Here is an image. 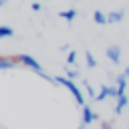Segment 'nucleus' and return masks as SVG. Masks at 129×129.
Instances as JSON below:
<instances>
[{
	"label": "nucleus",
	"mask_w": 129,
	"mask_h": 129,
	"mask_svg": "<svg viewBox=\"0 0 129 129\" xmlns=\"http://www.w3.org/2000/svg\"><path fill=\"white\" fill-rule=\"evenodd\" d=\"M54 81H56V85L64 87V89L75 97V103H77L79 107H85V105H87V103H85V95H83V91L79 89V85H77L75 81H71V79H67V77H54Z\"/></svg>",
	"instance_id": "1"
},
{
	"label": "nucleus",
	"mask_w": 129,
	"mask_h": 129,
	"mask_svg": "<svg viewBox=\"0 0 129 129\" xmlns=\"http://www.w3.org/2000/svg\"><path fill=\"white\" fill-rule=\"evenodd\" d=\"M16 56V62L18 64H24V67H28V69H32L36 75H40V73H44L42 71V64L34 58V56H30V54H14Z\"/></svg>",
	"instance_id": "2"
},
{
	"label": "nucleus",
	"mask_w": 129,
	"mask_h": 129,
	"mask_svg": "<svg viewBox=\"0 0 129 129\" xmlns=\"http://www.w3.org/2000/svg\"><path fill=\"white\" fill-rule=\"evenodd\" d=\"M95 121H99V115H97L89 105L81 107V123H85V125L89 127V125H91V123H95Z\"/></svg>",
	"instance_id": "3"
},
{
	"label": "nucleus",
	"mask_w": 129,
	"mask_h": 129,
	"mask_svg": "<svg viewBox=\"0 0 129 129\" xmlns=\"http://www.w3.org/2000/svg\"><path fill=\"white\" fill-rule=\"evenodd\" d=\"M107 58L113 62V64H121V46L113 44L107 48Z\"/></svg>",
	"instance_id": "4"
},
{
	"label": "nucleus",
	"mask_w": 129,
	"mask_h": 129,
	"mask_svg": "<svg viewBox=\"0 0 129 129\" xmlns=\"http://www.w3.org/2000/svg\"><path fill=\"white\" fill-rule=\"evenodd\" d=\"M14 67H18L16 56H4V54H0V71H10Z\"/></svg>",
	"instance_id": "5"
},
{
	"label": "nucleus",
	"mask_w": 129,
	"mask_h": 129,
	"mask_svg": "<svg viewBox=\"0 0 129 129\" xmlns=\"http://www.w3.org/2000/svg\"><path fill=\"white\" fill-rule=\"evenodd\" d=\"M127 83H129V79L125 77V73H121V75H117V79H115V85H117V91H119V95H125V89H127Z\"/></svg>",
	"instance_id": "6"
},
{
	"label": "nucleus",
	"mask_w": 129,
	"mask_h": 129,
	"mask_svg": "<svg viewBox=\"0 0 129 129\" xmlns=\"http://www.w3.org/2000/svg\"><path fill=\"white\" fill-rule=\"evenodd\" d=\"M127 103H129V97L127 95H119L117 97V103H115V115L123 113V109L127 107Z\"/></svg>",
	"instance_id": "7"
},
{
	"label": "nucleus",
	"mask_w": 129,
	"mask_h": 129,
	"mask_svg": "<svg viewBox=\"0 0 129 129\" xmlns=\"http://www.w3.org/2000/svg\"><path fill=\"white\" fill-rule=\"evenodd\" d=\"M58 16H60L64 22H73V20L77 18V10H75V8H69V10H60V12H58Z\"/></svg>",
	"instance_id": "8"
},
{
	"label": "nucleus",
	"mask_w": 129,
	"mask_h": 129,
	"mask_svg": "<svg viewBox=\"0 0 129 129\" xmlns=\"http://www.w3.org/2000/svg\"><path fill=\"white\" fill-rule=\"evenodd\" d=\"M123 16H125V12H123V10H113V12H109V14H107L109 24H117V22H121V20H123Z\"/></svg>",
	"instance_id": "9"
},
{
	"label": "nucleus",
	"mask_w": 129,
	"mask_h": 129,
	"mask_svg": "<svg viewBox=\"0 0 129 129\" xmlns=\"http://www.w3.org/2000/svg\"><path fill=\"white\" fill-rule=\"evenodd\" d=\"M107 97H111V87H109V85H101V89H99V93H97V103L105 101Z\"/></svg>",
	"instance_id": "10"
},
{
	"label": "nucleus",
	"mask_w": 129,
	"mask_h": 129,
	"mask_svg": "<svg viewBox=\"0 0 129 129\" xmlns=\"http://www.w3.org/2000/svg\"><path fill=\"white\" fill-rule=\"evenodd\" d=\"M93 20H95V24H109L107 14L101 12V10H95V12H93Z\"/></svg>",
	"instance_id": "11"
},
{
	"label": "nucleus",
	"mask_w": 129,
	"mask_h": 129,
	"mask_svg": "<svg viewBox=\"0 0 129 129\" xmlns=\"http://www.w3.org/2000/svg\"><path fill=\"white\" fill-rule=\"evenodd\" d=\"M12 36H14L12 26H0V38H12Z\"/></svg>",
	"instance_id": "12"
},
{
	"label": "nucleus",
	"mask_w": 129,
	"mask_h": 129,
	"mask_svg": "<svg viewBox=\"0 0 129 129\" xmlns=\"http://www.w3.org/2000/svg\"><path fill=\"white\" fill-rule=\"evenodd\" d=\"M83 87H85V91H87V97H91L93 101H97V93H95V89L91 87V83H89V81H83Z\"/></svg>",
	"instance_id": "13"
},
{
	"label": "nucleus",
	"mask_w": 129,
	"mask_h": 129,
	"mask_svg": "<svg viewBox=\"0 0 129 129\" xmlns=\"http://www.w3.org/2000/svg\"><path fill=\"white\" fill-rule=\"evenodd\" d=\"M85 60H87V67H89V69H95V67H97V60H95V56H93L91 50L85 52Z\"/></svg>",
	"instance_id": "14"
},
{
	"label": "nucleus",
	"mask_w": 129,
	"mask_h": 129,
	"mask_svg": "<svg viewBox=\"0 0 129 129\" xmlns=\"http://www.w3.org/2000/svg\"><path fill=\"white\" fill-rule=\"evenodd\" d=\"M64 77H67V79H71V81H75V79H79V71L69 69V67L64 64Z\"/></svg>",
	"instance_id": "15"
},
{
	"label": "nucleus",
	"mask_w": 129,
	"mask_h": 129,
	"mask_svg": "<svg viewBox=\"0 0 129 129\" xmlns=\"http://www.w3.org/2000/svg\"><path fill=\"white\" fill-rule=\"evenodd\" d=\"M75 62H77V52L71 50V52L67 54V64H75Z\"/></svg>",
	"instance_id": "16"
},
{
	"label": "nucleus",
	"mask_w": 129,
	"mask_h": 129,
	"mask_svg": "<svg viewBox=\"0 0 129 129\" xmlns=\"http://www.w3.org/2000/svg\"><path fill=\"white\" fill-rule=\"evenodd\" d=\"M32 10L38 12V10H40V2H32Z\"/></svg>",
	"instance_id": "17"
},
{
	"label": "nucleus",
	"mask_w": 129,
	"mask_h": 129,
	"mask_svg": "<svg viewBox=\"0 0 129 129\" xmlns=\"http://www.w3.org/2000/svg\"><path fill=\"white\" fill-rule=\"evenodd\" d=\"M101 129H111V123H109V121H105V123L101 125Z\"/></svg>",
	"instance_id": "18"
},
{
	"label": "nucleus",
	"mask_w": 129,
	"mask_h": 129,
	"mask_svg": "<svg viewBox=\"0 0 129 129\" xmlns=\"http://www.w3.org/2000/svg\"><path fill=\"white\" fill-rule=\"evenodd\" d=\"M125 77L129 79V64H127V69H125Z\"/></svg>",
	"instance_id": "19"
},
{
	"label": "nucleus",
	"mask_w": 129,
	"mask_h": 129,
	"mask_svg": "<svg viewBox=\"0 0 129 129\" xmlns=\"http://www.w3.org/2000/svg\"><path fill=\"white\" fill-rule=\"evenodd\" d=\"M6 2H8V0H0V8H2V6L6 4Z\"/></svg>",
	"instance_id": "20"
},
{
	"label": "nucleus",
	"mask_w": 129,
	"mask_h": 129,
	"mask_svg": "<svg viewBox=\"0 0 129 129\" xmlns=\"http://www.w3.org/2000/svg\"><path fill=\"white\" fill-rule=\"evenodd\" d=\"M79 129H87V125H85V123H81V125H79Z\"/></svg>",
	"instance_id": "21"
},
{
	"label": "nucleus",
	"mask_w": 129,
	"mask_h": 129,
	"mask_svg": "<svg viewBox=\"0 0 129 129\" xmlns=\"http://www.w3.org/2000/svg\"><path fill=\"white\" fill-rule=\"evenodd\" d=\"M127 129H129V125H127Z\"/></svg>",
	"instance_id": "22"
}]
</instances>
